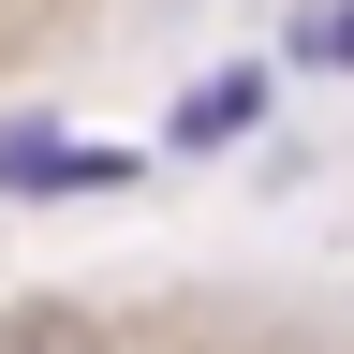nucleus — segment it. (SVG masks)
<instances>
[{"label": "nucleus", "mask_w": 354, "mask_h": 354, "mask_svg": "<svg viewBox=\"0 0 354 354\" xmlns=\"http://www.w3.org/2000/svg\"><path fill=\"white\" fill-rule=\"evenodd\" d=\"M133 148H88V133H44V118H0V192H118Z\"/></svg>", "instance_id": "obj_1"}, {"label": "nucleus", "mask_w": 354, "mask_h": 354, "mask_svg": "<svg viewBox=\"0 0 354 354\" xmlns=\"http://www.w3.org/2000/svg\"><path fill=\"white\" fill-rule=\"evenodd\" d=\"M251 118H266V74H207V88H177L162 148H221V133H251Z\"/></svg>", "instance_id": "obj_2"}, {"label": "nucleus", "mask_w": 354, "mask_h": 354, "mask_svg": "<svg viewBox=\"0 0 354 354\" xmlns=\"http://www.w3.org/2000/svg\"><path fill=\"white\" fill-rule=\"evenodd\" d=\"M0 354H104L88 310H0Z\"/></svg>", "instance_id": "obj_3"}, {"label": "nucleus", "mask_w": 354, "mask_h": 354, "mask_svg": "<svg viewBox=\"0 0 354 354\" xmlns=\"http://www.w3.org/2000/svg\"><path fill=\"white\" fill-rule=\"evenodd\" d=\"M295 59H354V0L339 15H295Z\"/></svg>", "instance_id": "obj_4"}]
</instances>
